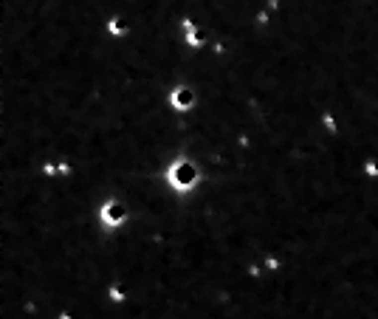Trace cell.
<instances>
[{
  "instance_id": "277c9868",
  "label": "cell",
  "mask_w": 378,
  "mask_h": 319,
  "mask_svg": "<svg viewBox=\"0 0 378 319\" xmlns=\"http://www.w3.org/2000/svg\"><path fill=\"white\" fill-rule=\"evenodd\" d=\"M107 28H110V34H127V23H124L122 17H119V20H110V23H107Z\"/></svg>"
},
{
  "instance_id": "7a4b0ae2",
  "label": "cell",
  "mask_w": 378,
  "mask_h": 319,
  "mask_svg": "<svg viewBox=\"0 0 378 319\" xmlns=\"http://www.w3.org/2000/svg\"><path fill=\"white\" fill-rule=\"evenodd\" d=\"M99 217H102V223H105L107 229H116V226H122L124 220H127V207L119 204V201H107V204H102V209H99Z\"/></svg>"
},
{
  "instance_id": "3957f363",
  "label": "cell",
  "mask_w": 378,
  "mask_h": 319,
  "mask_svg": "<svg viewBox=\"0 0 378 319\" xmlns=\"http://www.w3.org/2000/svg\"><path fill=\"white\" fill-rule=\"evenodd\" d=\"M169 105H172L175 110H189V107L195 105V94H192V88H186V85L172 88V94H169Z\"/></svg>"
},
{
  "instance_id": "5b68a950",
  "label": "cell",
  "mask_w": 378,
  "mask_h": 319,
  "mask_svg": "<svg viewBox=\"0 0 378 319\" xmlns=\"http://www.w3.org/2000/svg\"><path fill=\"white\" fill-rule=\"evenodd\" d=\"M367 173H370V175H378V164H373V161H367Z\"/></svg>"
},
{
  "instance_id": "6da1fadb",
  "label": "cell",
  "mask_w": 378,
  "mask_h": 319,
  "mask_svg": "<svg viewBox=\"0 0 378 319\" xmlns=\"http://www.w3.org/2000/svg\"><path fill=\"white\" fill-rule=\"evenodd\" d=\"M198 181H201V170L195 167V161H189V158H175L172 164H169L167 170V184L172 187L175 192H189L198 187Z\"/></svg>"
}]
</instances>
